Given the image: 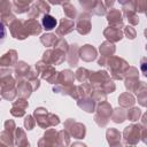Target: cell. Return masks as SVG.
<instances>
[{
    "label": "cell",
    "mask_w": 147,
    "mask_h": 147,
    "mask_svg": "<svg viewBox=\"0 0 147 147\" xmlns=\"http://www.w3.org/2000/svg\"><path fill=\"white\" fill-rule=\"evenodd\" d=\"M90 80L91 84L99 90H103L106 93H111L115 87H110V85H114L113 82L110 80V77L106 71H96V72H91L90 75Z\"/></svg>",
    "instance_id": "1"
},
{
    "label": "cell",
    "mask_w": 147,
    "mask_h": 147,
    "mask_svg": "<svg viewBox=\"0 0 147 147\" xmlns=\"http://www.w3.org/2000/svg\"><path fill=\"white\" fill-rule=\"evenodd\" d=\"M34 117L36 121L38 122V124L41 127H48L49 125H57L60 123V119L56 115L51 114L47 111V109L45 108H37L34 110Z\"/></svg>",
    "instance_id": "2"
},
{
    "label": "cell",
    "mask_w": 147,
    "mask_h": 147,
    "mask_svg": "<svg viewBox=\"0 0 147 147\" xmlns=\"http://www.w3.org/2000/svg\"><path fill=\"white\" fill-rule=\"evenodd\" d=\"M65 60V52L54 47V49H48L44 53L42 61L47 64H61Z\"/></svg>",
    "instance_id": "3"
},
{
    "label": "cell",
    "mask_w": 147,
    "mask_h": 147,
    "mask_svg": "<svg viewBox=\"0 0 147 147\" xmlns=\"http://www.w3.org/2000/svg\"><path fill=\"white\" fill-rule=\"evenodd\" d=\"M37 70H39V72L41 74V78L46 79L47 82L49 83H55V79H56V71L53 67L48 65L46 62L44 61H40L37 63L36 65Z\"/></svg>",
    "instance_id": "4"
},
{
    "label": "cell",
    "mask_w": 147,
    "mask_h": 147,
    "mask_svg": "<svg viewBox=\"0 0 147 147\" xmlns=\"http://www.w3.org/2000/svg\"><path fill=\"white\" fill-rule=\"evenodd\" d=\"M9 28H10V31H11V36L16 39H25L29 34L25 30V26H24V23L23 21H17V20H14L10 24H9Z\"/></svg>",
    "instance_id": "5"
},
{
    "label": "cell",
    "mask_w": 147,
    "mask_h": 147,
    "mask_svg": "<svg viewBox=\"0 0 147 147\" xmlns=\"http://www.w3.org/2000/svg\"><path fill=\"white\" fill-rule=\"evenodd\" d=\"M49 10H51V7H49V5L46 3V1H44V0H38V1L30 8L29 16H30V18H34V17H38L39 15L48 14Z\"/></svg>",
    "instance_id": "6"
},
{
    "label": "cell",
    "mask_w": 147,
    "mask_h": 147,
    "mask_svg": "<svg viewBox=\"0 0 147 147\" xmlns=\"http://www.w3.org/2000/svg\"><path fill=\"white\" fill-rule=\"evenodd\" d=\"M91 15L87 13H83L79 15L78 20H77V24H76V30L80 33V34H86L91 31Z\"/></svg>",
    "instance_id": "7"
},
{
    "label": "cell",
    "mask_w": 147,
    "mask_h": 147,
    "mask_svg": "<svg viewBox=\"0 0 147 147\" xmlns=\"http://www.w3.org/2000/svg\"><path fill=\"white\" fill-rule=\"evenodd\" d=\"M64 126L67 127V130H70V129H75V131H71V136L80 139L85 136V126L80 123H77L75 122L74 119H68L65 123H64Z\"/></svg>",
    "instance_id": "8"
},
{
    "label": "cell",
    "mask_w": 147,
    "mask_h": 147,
    "mask_svg": "<svg viewBox=\"0 0 147 147\" xmlns=\"http://www.w3.org/2000/svg\"><path fill=\"white\" fill-rule=\"evenodd\" d=\"M28 106H29V103H28V101L24 100V98L23 99H18L17 101H15L13 103L10 113H11L13 116L21 117V116H23L25 114V109L28 108Z\"/></svg>",
    "instance_id": "9"
},
{
    "label": "cell",
    "mask_w": 147,
    "mask_h": 147,
    "mask_svg": "<svg viewBox=\"0 0 147 147\" xmlns=\"http://www.w3.org/2000/svg\"><path fill=\"white\" fill-rule=\"evenodd\" d=\"M107 20L109 22V24L113 28H118L123 25V18H122V14L119 13V10L117 9H111L108 15H107Z\"/></svg>",
    "instance_id": "10"
},
{
    "label": "cell",
    "mask_w": 147,
    "mask_h": 147,
    "mask_svg": "<svg viewBox=\"0 0 147 147\" xmlns=\"http://www.w3.org/2000/svg\"><path fill=\"white\" fill-rule=\"evenodd\" d=\"M24 26H25V30L28 32V34H39L41 32V25L40 23L36 20V18H29L28 21H24Z\"/></svg>",
    "instance_id": "11"
},
{
    "label": "cell",
    "mask_w": 147,
    "mask_h": 147,
    "mask_svg": "<svg viewBox=\"0 0 147 147\" xmlns=\"http://www.w3.org/2000/svg\"><path fill=\"white\" fill-rule=\"evenodd\" d=\"M17 61V53L14 49H10L0 57V67H11Z\"/></svg>",
    "instance_id": "12"
},
{
    "label": "cell",
    "mask_w": 147,
    "mask_h": 147,
    "mask_svg": "<svg viewBox=\"0 0 147 147\" xmlns=\"http://www.w3.org/2000/svg\"><path fill=\"white\" fill-rule=\"evenodd\" d=\"M79 55L84 61H93L96 57V51L93 46L91 45H84L80 49H79Z\"/></svg>",
    "instance_id": "13"
},
{
    "label": "cell",
    "mask_w": 147,
    "mask_h": 147,
    "mask_svg": "<svg viewBox=\"0 0 147 147\" xmlns=\"http://www.w3.org/2000/svg\"><path fill=\"white\" fill-rule=\"evenodd\" d=\"M74 74L70 70H63L59 74V76L55 79V83L57 84H64V87H70L71 83L74 82Z\"/></svg>",
    "instance_id": "14"
},
{
    "label": "cell",
    "mask_w": 147,
    "mask_h": 147,
    "mask_svg": "<svg viewBox=\"0 0 147 147\" xmlns=\"http://www.w3.org/2000/svg\"><path fill=\"white\" fill-rule=\"evenodd\" d=\"M33 91V87L31 86V83L29 80H22L20 79L17 84V92L21 98H29L31 95V92Z\"/></svg>",
    "instance_id": "15"
},
{
    "label": "cell",
    "mask_w": 147,
    "mask_h": 147,
    "mask_svg": "<svg viewBox=\"0 0 147 147\" xmlns=\"http://www.w3.org/2000/svg\"><path fill=\"white\" fill-rule=\"evenodd\" d=\"M111 111H113L111 106H110L108 102L101 103V105L99 106V108H98V114H96V116H95V121H98V119L101 118V119H105V122L107 123V121H108V118H109Z\"/></svg>",
    "instance_id": "16"
},
{
    "label": "cell",
    "mask_w": 147,
    "mask_h": 147,
    "mask_svg": "<svg viewBox=\"0 0 147 147\" xmlns=\"http://www.w3.org/2000/svg\"><path fill=\"white\" fill-rule=\"evenodd\" d=\"M75 28V24L69 18H62L61 22H60V26L56 29V33L59 36H63V34H67L69 32H71Z\"/></svg>",
    "instance_id": "17"
},
{
    "label": "cell",
    "mask_w": 147,
    "mask_h": 147,
    "mask_svg": "<svg viewBox=\"0 0 147 147\" xmlns=\"http://www.w3.org/2000/svg\"><path fill=\"white\" fill-rule=\"evenodd\" d=\"M103 34L105 37L109 40V41H118L123 38V33L122 31L118 29V28H113V26H109L107 28L105 31H103Z\"/></svg>",
    "instance_id": "18"
},
{
    "label": "cell",
    "mask_w": 147,
    "mask_h": 147,
    "mask_svg": "<svg viewBox=\"0 0 147 147\" xmlns=\"http://www.w3.org/2000/svg\"><path fill=\"white\" fill-rule=\"evenodd\" d=\"M32 0H14V6L13 9L15 13L22 14L29 10V5L31 3Z\"/></svg>",
    "instance_id": "19"
},
{
    "label": "cell",
    "mask_w": 147,
    "mask_h": 147,
    "mask_svg": "<svg viewBox=\"0 0 147 147\" xmlns=\"http://www.w3.org/2000/svg\"><path fill=\"white\" fill-rule=\"evenodd\" d=\"M29 70H30V67L25 62H18L17 67H16V70H15L16 78H18V79L25 78L29 74Z\"/></svg>",
    "instance_id": "20"
},
{
    "label": "cell",
    "mask_w": 147,
    "mask_h": 147,
    "mask_svg": "<svg viewBox=\"0 0 147 147\" xmlns=\"http://www.w3.org/2000/svg\"><path fill=\"white\" fill-rule=\"evenodd\" d=\"M124 138L129 141L130 139H136V141L138 140L139 138V127L138 125H131V126H127L124 131Z\"/></svg>",
    "instance_id": "21"
},
{
    "label": "cell",
    "mask_w": 147,
    "mask_h": 147,
    "mask_svg": "<svg viewBox=\"0 0 147 147\" xmlns=\"http://www.w3.org/2000/svg\"><path fill=\"white\" fill-rule=\"evenodd\" d=\"M77 105L85 111L92 113L94 111V100H91L90 98H84L83 100H78Z\"/></svg>",
    "instance_id": "22"
},
{
    "label": "cell",
    "mask_w": 147,
    "mask_h": 147,
    "mask_svg": "<svg viewBox=\"0 0 147 147\" xmlns=\"http://www.w3.org/2000/svg\"><path fill=\"white\" fill-rule=\"evenodd\" d=\"M41 23H42L44 29L47 30V31H49V30H52V29H54V28L56 26V20H55L53 16L48 15V14L42 15Z\"/></svg>",
    "instance_id": "23"
},
{
    "label": "cell",
    "mask_w": 147,
    "mask_h": 147,
    "mask_svg": "<svg viewBox=\"0 0 147 147\" xmlns=\"http://www.w3.org/2000/svg\"><path fill=\"white\" fill-rule=\"evenodd\" d=\"M100 52H101V55L103 57L108 56V55H111L114 52H115V47L113 44H110L109 41H106L103 42L101 46H100Z\"/></svg>",
    "instance_id": "24"
},
{
    "label": "cell",
    "mask_w": 147,
    "mask_h": 147,
    "mask_svg": "<svg viewBox=\"0 0 147 147\" xmlns=\"http://www.w3.org/2000/svg\"><path fill=\"white\" fill-rule=\"evenodd\" d=\"M118 102L122 107H129V106H132L133 102H134V99L131 94L129 93H123L119 98H118Z\"/></svg>",
    "instance_id": "25"
},
{
    "label": "cell",
    "mask_w": 147,
    "mask_h": 147,
    "mask_svg": "<svg viewBox=\"0 0 147 147\" xmlns=\"http://www.w3.org/2000/svg\"><path fill=\"white\" fill-rule=\"evenodd\" d=\"M40 40H41V42H42L45 46L51 47V46H54V45H55V42H56L57 38L55 37V34L47 33V34H44V36L40 38Z\"/></svg>",
    "instance_id": "26"
},
{
    "label": "cell",
    "mask_w": 147,
    "mask_h": 147,
    "mask_svg": "<svg viewBox=\"0 0 147 147\" xmlns=\"http://www.w3.org/2000/svg\"><path fill=\"white\" fill-rule=\"evenodd\" d=\"M63 11H64L65 16L69 17V18H75L76 15H77V10H76V8H75L71 3H69V2H67V3L63 5Z\"/></svg>",
    "instance_id": "27"
},
{
    "label": "cell",
    "mask_w": 147,
    "mask_h": 147,
    "mask_svg": "<svg viewBox=\"0 0 147 147\" xmlns=\"http://www.w3.org/2000/svg\"><path fill=\"white\" fill-rule=\"evenodd\" d=\"M10 10H11L10 2L8 0H0V14H1V17L6 16V15H9Z\"/></svg>",
    "instance_id": "28"
},
{
    "label": "cell",
    "mask_w": 147,
    "mask_h": 147,
    "mask_svg": "<svg viewBox=\"0 0 147 147\" xmlns=\"http://www.w3.org/2000/svg\"><path fill=\"white\" fill-rule=\"evenodd\" d=\"M78 48L76 47L75 48V45H72L71 47H70V56H68V62H69V64L71 65V67H75V65H77V60H78V56H77V53H76V51H77Z\"/></svg>",
    "instance_id": "29"
},
{
    "label": "cell",
    "mask_w": 147,
    "mask_h": 147,
    "mask_svg": "<svg viewBox=\"0 0 147 147\" xmlns=\"http://www.w3.org/2000/svg\"><path fill=\"white\" fill-rule=\"evenodd\" d=\"M90 71L85 68H79L77 71H76V78L79 80V82H85L87 79V77L90 76Z\"/></svg>",
    "instance_id": "30"
},
{
    "label": "cell",
    "mask_w": 147,
    "mask_h": 147,
    "mask_svg": "<svg viewBox=\"0 0 147 147\" xmlns=\"http://www.w3.org/2000/svg\"><path fill=\"white\" fill-rule=\"evenodd\" d=\"M125 119V113L123 111V109H116L115 110V115L113 116V121L116 123H122Z\"/></svg>",
    "instance_id": "31"
},
{
    "label": "cell",
    "mask_w": 147,
    "mask_h": 147,
    "mask_svg": "<svg viewBox=\"0 0 147 147\" xmlns=\"http://www.w3.org/2000/svg\"><path fill=\"white\" fill-rule=\"evenodd\" d=\"M139 115H140V109H138V108H132L127 113V117L130 121H137L139 118Z\"/></svg>",
    "instance_id": "32"
},
{
    "label": "cell",
    "mask_w": 147,
    "mask_h": 147,
    "mask_svg": "<svg viewBox=\"0 0 147 147\" xmlns=\"http://www.w3.org/2000/svg\"><path fill=\"white\" fill-rule=\"evenodd\" d=\"M34 124H36V122H34V119L32 118V116L28 115V116L25 117V121H24V125H25V127H26L28 130H32L33 126H34Z\"/></svg>",
    "instance_id": "33"
},
{
    "label": "cell",
    "mask_w": 147,
    "mask_h": 147,
    "mask_svg": "<svg viewBox=\"0 0 147 147\" xmlns=\"http://www.w3.org/2000/svg\"><path fill=\"white\" fill-rule=\"evenodd\" d=\"M124 32L127 36V38H130V39H133L136 37V31H134V29L132 26H126L125 30H124Z\"/></svg>",
    "instance_id": "34"
},
{
    "label": "cell",
    "mask_w": 147,
    "mask_h": 147,
    "mask_svg": "<svg viewBox=\"0 0 147 147\" xmlns=\"http://www.w3.org/2000/svg\"><path fill=\"white\" fill-rule=\"evenodd\" d=\"M6 38V29H5V24L0 21V45L3 42Z\"/></svg>",
    "instance_id": "35"
},
{
    "label": "cell",
    "mask_w": 147,
    "mask_h": 147,
    "mask_svg": "<svg viewBox=\"0 0 147 147\" xmlns=\"http://www.w3.org/2000/svg\"><path fill=\"white\" fill-rule=\"evenodd\" d=\"M145 3H146V0H137L136 1V5H137V10L139 11H145Z\"/></svg>",
    "instance_id": "36"
},
{
    "label": "cell",
    "mask_w": 147,
    "mask_h": 147,
    "mask_svg": "<svg viewBox=\"0 0 147 147\" xmlns=\"http://www.w3.org/2000/svg\"><path fill=\"white\" fill-rule=\"evenodd\" d=\"M53 5H60V3H63V2H67L68 0H48Z\"/></svg>",
    "instance_id": "37"
},
{
    "label": "cell",
    "mask_w": 147,
    "mask_h": 147,
    "mask_svg": "<svg viewBox=\"0 0 147 147\" xmlns=\"http://www.w3.org/2000/svg\"><path fill=\"white\" fill-rule=\"evenodd\" d=\"M114 3V0H106V6L107 7H111Z\"/></svg>",
    "instance_id": "38"
},
{
    "label": "cell",
    "mask_w": 147,
    "mask_h": 147,
    "mask_svg": "<svg viewBox=\"0 0 147 147\" xmlns=\"http://www.w3.org/2000/svg\"><path fill=\"white\" fill-rule=\"evenodd\" d=\"M122 5H125V2H129V1H131V0H118Z\"/></svg>",
    "instance_id": "39"
}]
</instances>
